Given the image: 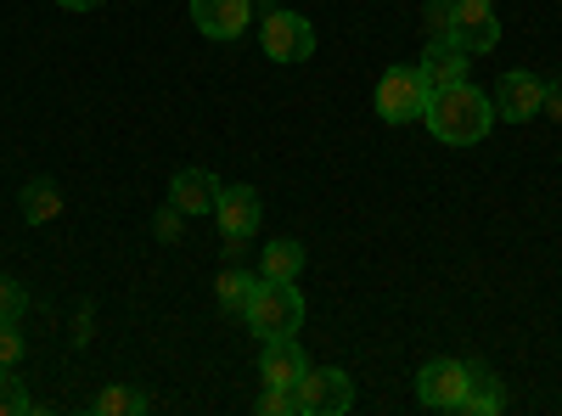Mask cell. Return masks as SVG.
Returning a JSON list of instances; mask_svg holds the SVG:
<instances>
[{
    "label": "cell",
    "mask_w": 562,
    "mask_h": 416,
    "mask_svg": "<svg viewBox=\"0 0 562 416\" xmlns=\"http://www.w3.org/2000/svg\"><path fill=\"white\" fill-rule=\"evenodd\" d=\"M23 411H34V400H29V389L12 378V366L0 372V416H23Z\"/></svg>",
    "instance_id": "cell-19"
},
{
    "label": "cell",
    "mask_w": 562,
    "mask_h": 416,
    "mask_svg": "<svg viewBox=\"0 0 562 416\" xmlns=\"http://www.w3.org/2000/svg\"><path fill=\"white\" fill-rule=\"evenodd\" d=\"M445 147H479L490 124H495V97H484L479 85H450V90H434L428 113H422Z\"/></svg>",
    "instance_id": "cell-1"
},
{
    "label": "cell",
    "mask_w": 562,
    "mask_h": 416,
    "mask_svg": "<svg viewBox=\"0 0 562 416\" xmlns=\"http://www.w3.org/2000/svg\"><path fill=\"white\" fill-rule=\"evenodd\" d=\"M450 12H456V7H439V0H428V12H422V23H428V40H445V34H450Z\"/></svg>",
    "instance_id": "cell-24"
},
{
    "label": "cell",
    "mask_w": 562,
    "mask_h": 416,
    "mask_svg": "<svg viewBox=\"0 0 562 416\" xmlns=\"http://www.w3.org/2000/svg\"><path fill=\"white\" fill-rule=\"evenodd\" d=\"M299 270H304V243H293V237L265 243V254H259V276H265V282H299Z\"/></svg>",
    "instance_id": "cell-14"
},
{
    "label": "cell",
    "mask_w": 562,
    "mask_h": 416,
    "mask_svg": "<svg viewBox=\"0 0 562 416\" xmlns=\"http://www.w3.org/2000/svg\"><path fill=\"white\" fill-rule=\"evenodd\" d=\"M439 7H456V0H439Z\"/></svg>",
    "instance_id": "cell-27"
},
{
    "label": "cell",
    "mask_w": 562,
    "mask_h": 416,
    "mask_svg": "<svg viewBox=\"0 0 562 416\" xmlns=\"http://www.w3.org/2000/svg\"><path fill=\"white\" fill-rule=\"evenodd\" d=\"M192 23L209 40H243L254 23V0H192Z\"/></svg>",
    "instance_id": "cell-10"
},
{
    "label": "cell",
    "mask_w": 562,
    "mask_h": 416,
    "mask_svg": "<svg viewBox=\"0 0 562 416\" xmlns=\"http://www.w3.org/2000/svg\"><path fill=\"white\" fill-rule=\"evenodd\" d=\"M259 45H265L270 63H310V57H315V29H310V18H299V12L270 7L265 23H259Z\"/></svg>",
    "instance_id": "cell-5"
},
{
    "label": "cell",
    "mask_w": 562,
    "mask_h": 416,
    "mask_svg": "<svg viewBox=\"0 0 562 416\" xmlns=\"http://www.w3.org/2000/svg\"><path fill=\"white\" fill-rule=\"evenodd\" d=\"M18 360H23V333H18V321H0V372Z\"/></svg>",
    "instance_id": "cell-22"
},
{
    "label": "cell",
    "mask_w": 562,
    "mask_h": 416,
    "mask_svg": "<svg viewBox=\"0 0 562 416\" xmlns=\"http://www.w3.org/2000/svg\"><path fill=\"white\" fill-rule=\"evenodd\" d=\"M180 231H186V214H180L175 203H164V209L153 214V237H158V243H180Z\"/></svg>",
    "instance_id": "cell-21"
},
{
    "label": "cell",
    "mask_w": 562,
    "mask_h": 416,
    "mask_svg": "<svg viewBox=\"0 0 562 416\" xmlns=\"http://www.w3.org/2000/svg\"><path fill=\"white\" fill-rule=\"evenodd\" d=\"M422 79H428V90H450V85H467V52L445 34V40H428V52H422Z\"/></svg>",
    "instance_id": "cell-12"
},
{
    "label": "cell",
    "mask_w": 562,
    "mask_h": 416,
    "mask_svg": "<svg viewBox=\"0 0 562 416\" xmlns=\"http://www.w3.org/2000/svg\"><path fill=\"white\" fill-rule=\"evenodd\" d=\"M310 372V355L299 349V338H270L259 349V378L265 389H299V378Z\"/></svg>",
    "instance_id": "cell-11"
},
{
    "label": "cell",
    "mask_w": 562,
    "mask_h": 416,
    "mask_svg": "<svg viewBox=\"0 0 562 416\" xmlns=\"http://www.w3.org/2000/svg\"><path fill=\"white\" fill-rule=\"evenodd\" d=\"M147 405H153L147 394H140V389H124V383H113V389H102L97 400H90V411H97V416H140Z\"/></svg>",
    "instance_id": "cell-18"
},
{
    "label": "cell",
    "mask_w": 562,
    "mask_h": 416,
    "mask_svg": "<svg viewBox=\"0 0 562 416\" xmlns=\"http://www.w3.org/2000/svg\"><path fill=\"white\" fill-rule=\"evenodd\" d=\"M214 299H220L225 315H243L248 299H254V276L237 270V265H225V270H220V282H214Z\"/></svg>",
    "instance_id": "cell-17"
},
{
    "label": "cell",
    "mask_w": 562,
    "mask_h": 416,
    "mask_svg": "<svg viewBox=\"0 0 562 416\" xmlns=\"http://www.w3.org/2000/svg\"><path fill=\"white\" fill-rule=\"evenodd\" d=\"M259 220H265V203H259V192L254 187H220V203H214V225H220V237L225 243H243L248 248V237L259 231Z\"/></svg>",
    "instance_id": "cell-8"
},
{
    "label": "cell",
    "mask_w": 562,
    "mask_h": 416,
    "mask_svg": "<svg viewBox=\"0 0 562 416\" xmlns=\"http://www.w3.org/2000/svg\"><path fill=\"white\" fill-rule=\"evenodd\" d=\"M467 383H473V366L467 360H428L416 372V400L428 411H461Z\"/></svg>",
    "instance_id": "cell-6"
},
{
    "label": "cell",
    "mask_w": 562,
    "mask_h": 416,
    "mask_svg": "<svg viewBox=\"0 0 562 416\" xmlns=\"http://www.w3.org/2000/svg\"><path fill=\"white\" fill-rule=\"evenodd\" d=\"M293 405L299 416H344L355 411V378L338 372V366H310L293 389Z\"/></svg>",
    "instance_id": "cell-4"
},
{
    "label": "cell",
    "mask_w": 562,
    "mask_h": 416,
    "mask_svg": "<svg viewBox=\"0 0 562 416\" xmlns=\"http://www.w3.org/2000/svg\"><path fill=\"white\" fill-rule=\"evenodd\" d=\"M450 40L461 45L467 57H484L501 45V18H495V0H456L450 12Z\"/></svg>",
    "instance_id": "cell-7"
},
{
    "label": "cell",
    "mask_w": 562,
    "mask_h": 416,
    "mask_svg": "<svg viewBox=\"0 0 562 416\" xmlns=\"http://www.w3.org/2000/svg\"><path fill=\"white\" fill-rule=\"evenodd\" d=\"M169 203L180 209V214H214V203H220V180L209 175V169H180L175 180H169Z\"/></svg>",
    "instance_id": "cell-13"
},
{
    "label": "cell",
    "mask_w": 562,
    "mask_h": 416,
    "mask_svg": "<svg viewBox=\"0 0 562 416\" xmlns=\"http://www.w3.org/2000/svg\"><path fill=\"white\" fill-rule=\"evenodd\" d=\"M57 7H68V12H97L102 0H57Z\"/></svg>",
    "instance_id": "cell-26"
},
{
    "label": "cell",
    "mask_w": 562,
    "mask_h": 416,
    "mask_svg": "<svg viewBox=\"0 0 562 416\" xmlns=\"http://www.w3.org/2000/svg\"><path fill=\"white\" fill-rule=\"evenodd\" d=\"M506 411V394H501V378H490L484 366H473V383H467V400H461V416H495Z\"/></svg>",
    "instance_id": "cell-16"
},
{
    "label": "cell",
    "mask_w": 562,
    "mask_h": 416,
    "mask_svg": "<svg viewBox=\"0 0 562 416\" xmlns=\"http://www.w3.org/2000/svg\"><path fill=\"white\" fill-rule=\"evenodd\" d=\"M259 411H265V416H293V411H299V405H293V389H265Z\"/></svg>",
    "instance_id": "cell-23"
},
{
    "label": "cell",
    "mask_w": 562,
    "mask_h": 416,
    "mask_svg": "<svg viewBox=\"0 0 562 416\" xmlns=\"http://www.w3.org/2000/svg\"><path fill=\"white\" fill-rule=\"evenodd\" d=\"M428 102H434V90L422 79V68H411V63L383 68V79H378V119L383 124H416L428 113Z\"/></svg>",
    "instance_id": "cell-3"
},
{
    "label": "cell",
    "mask_w": 562,
    "mask_h": 416,
    "mask_svg": "<svg viewBox=\"0 0 562 416\" xmlns=\"http://www.w3.org/2000/svg\"><path fill=\"white\" fill-rule=\"evenodd\" d=\"M540 108H546V79L540 74H524V68L501 74V85H495V119L529 124V119H540Z\"/></svg>",
    "instance_id": "cell-9"
},
{
    "label": "cell",
    "mask_w": 562,
    "mask_h": 416,
    "mask_svg": "<svg viewBox=\"0 0 562 416\" xmlns=\"http://www.w3.org/2000/svg\"><path fill=\"white\" fill-rule=\"evenodd\" d=\"M540 113H551V119H562V85H551V90H546V108H540Z\"/></svg>",
    "instance_id": "cell-25"
},
{
    "label": "cell",
    "mask_w": 562,
    "mask_h": 416,
    "mask_svg": "<svg viewBox=\"0 0 562 416\" xmlns=\"http://www.w3.org/2000/svg\"><path fill=\"white\" fill-rule=\"evenodd\" d=\"M18 209L29 225H52L63 214V192H57V180H29V187L18 192Z\"/></svg>",
    "instance_id": "cell-15"
},
{
    "label": "cell",
    "mask_w": 562,
    "mask_h": 416,
    "mask_svg": "<svg viewBox=\"0 0 562 416\" xmlns=\"http://www.w3.org/2000/svg\"><path fill=\"white\" fill-rule=\"evenodd\" d=\"M23 310H29V288L0 276V321H23Z\"/></svg>",
    "instance_id": "cell-20"
},
{
    "label": "cell",
    "mask_w": 562,
    "mask_h": 416,
    "mask_svg": "<svg viewBox=\"0 0 562 416\" xmlns=\"http://www.w3.org/2000/svg\"><path fill=\"white\" fill-rule=\"evenodd\" d=\"M243 321H248V333L259 338V344H270V338H293L299 327H304V299H299V288L293 282H254V299H248V310H243Z\"/></svg>",
    "instance_id": "cell-2"
}]
</instances>
